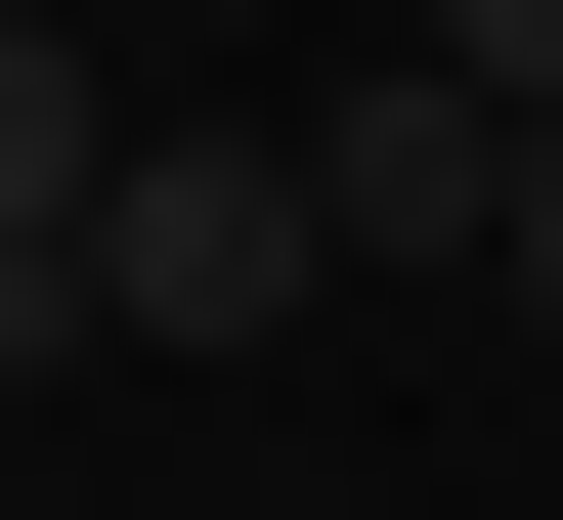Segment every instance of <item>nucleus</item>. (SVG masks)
I'll return each instance as SVG.
<instances>
[{"instance_id": "1", "label": "nucleus", "mask_w": 563, "mask_h": 520, "mask_svg": "<svg viewBox=\"0 0 563 520\" xmlns=\"http://www.w3.org/2000/svg\"><path fill=\"white\" fill-rule=\"evenodd\" d=\"M261 303H347L303 87H261V131H131V218H87V347H261Z\"/></svg>"}, {"instance_id": "2", "label": "nucleus", "mask_w": 563, "mask_h": 520, "mask_svg": "<svg viewBox=\"0 0 563 520\" xmlns=\"http://www.w3.org/2000/svg\"><path fill=\"white\" fill-rule=\"evenodd\" d=\"M87 218H131V44H87V0H0V390L87 347Z\"/></svg>"}, {"instance_id": "3", "label": "nucleus", "mask_w": 563, "mask_h": 520, "mask_svg": "<svg viewBox=\"0 0 563 520\" xmlns=\"http://www.w3.org/2000/svg\"><path fill=\"white\" fill-rule=\"evenodd\" d=\"M303 174H347V261H520V87H477V44H347Z\"/></svg>"}, {"instance_id": "4", "label": "nucleus", "mask_w": 563, "mask_h": 520, "mask_svg": "<svg viewBox=\"0 0 563 520\" xmlns=\"http://www.w3.org/2000/svg\"><path fill=\"white\" fill-rule=\"evenodd\" d=\"M433 44H477V87H520V131H563V0H433Z\"/></svg>"}, {"instance_id": "5", "label": "nucleus", "mask_w": 563, "mask_h": 520, "mask_svg": "<svg viewBox=\"0 0 563 520\" xmlns=\"http://www.w3.org/2000/svg\"><path fill=\"white\" fill-rule=\"evenodd\" d=\"M477 303H520V347H563V131H520V261H477Z\"/></svg>"}]
</instances>
